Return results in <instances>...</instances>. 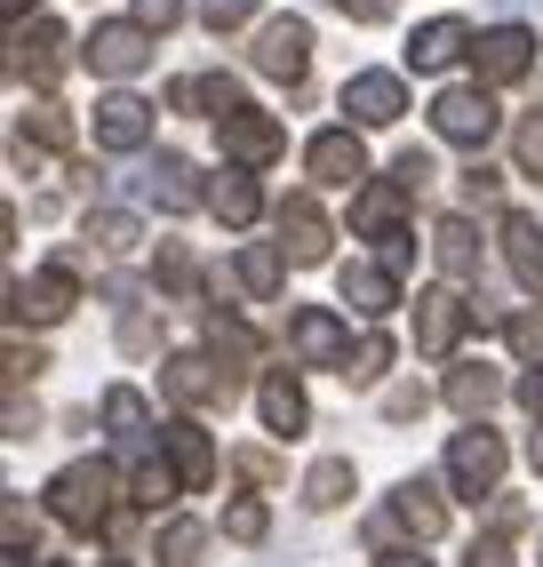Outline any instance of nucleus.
I'll list each match as a JSON object with an SVG mask.
<instances>
[{"label":"nucleus","instance_id":"a19ab883","mask_svg":"<svg viewBox=\"0 0 543 567\" xmlns=\"http://www.w3.org/2000/svg\"><path fill=\"white\" fill-rule=\"evenodd\" d=\"M336 17H352V24H392L400 17V0H328Z\"/></svg>","mask_w":543,"mask_h":567},{"label":"nucleus","instance_id":"58836bf2","mask_svg":"<svg viewBox=\"0 0 543 567\" xmlns=\"http://www.w3.org/2000/svg\"><path fill=\"white\" fill-rule=\"evenodd\" d=\"M208 336H216V352H232V360H248V352H256V328H248V320H224V312H216Z\"/></svg>","mask_w":543,"mask_h":567},{"label":"nucleus","instance_id":"8fccbe9b","mask_svg":"<svg viewBox=\"0 0 543 567\" xmlns=\"http://www.w3.org/2000/svg\"><path fill=\"white\" fill-rule=\"evenodd\" d=\"M240 472H248V480H280V464H272L264 447H248V456H240Z\"/></svg>","mask_w":543,"mask_h":567},{"label":"nucleus","instance_id":"7ed1b4c3","mask_svg":"<svg viewBox=\"0 0 543 567\" xmlns=\"http://www.w3.org/2000/svg\"><path fill=\"white\" fill-rule=\"evenodd\" d=\"M304 168H313V184H328V193H368V144H360V128L344 121V128H320L313 144H304Z\"/></svg>","mask_w":543,"mask_h":567},{"label":"nucleus","instance_id":"09e8293b","mask_svg":"<svg viewBox=\"0 0 543 567\" xmlns=\"http://www.w3.org/2000/svg\"><path fill=\"white\" fill-rule=\"evenodd\" d=\"M121 352H152V320H129L121 328Z\"/></svg>","mask_w":543,"mask_h":567},{"label":"nucleus","instance_id":"423d86ee","mask_svg":"<svg viewBox=\"0 0 543 567\" xmlns=\"http://www.w3.org/2000/svg\"><path fill=\"white\" fill-rule=\"evenodd\" d=\"M495 121H503V112H495V96H488L480 81H463V89H440V96H432V128H440L448 144H463V153H480V144L495 136Z\"/></svg>","mask_w":543,"mask_h":567},{"label":"nucleus","instance_id":"b1692460","mask_svg":"<svg viewBox=\"0 0 543 567\" xmlns=\"http://www.w3.org/2000/svg\"><path fill=\"white\" fill-rule=\"evenodd\" d=\"M64 144H72V121H64V104H24L17 112V161L32 153V161H49V153H64Z\"/></svg>","mask_w":543,"mask_h":567},{"label":"nucleus","instance_id":"5701e85b","mask_svg":"<svg viewBox=\"0 0 543 567\" xmlns=\"http://www.w3.org/2000/svg\"><path fill=\"white\" fill-rule=\"evenodd\" d=\"M472 49H480V41H472L455 17H432V24L408 32V72H448L455 56H472Z\"/></svg>","mask_w":543,"mask_h":567},{"label":"nucleus","instance_id":"9d476101","mask_svg":"<svg viewBox=\"0 0 543 567\" xmlns=\"http://www.w3.org/2000/svg\"><path fill=\"white\" fill-rule=\"evenodd\" d=\"M161 392L176 408H232V368H216L208 352H176L161 368Z\"/></svg>","mask_w":543,"mask_h":567},{"label":"nucleus","instance_id":"20e7f679","mask_svg":"<svg viewBox=\"0 0 543 567\" xmlns=\"http://www.w3.org/2000/svg\"><path fill=\"white\" fill-rule=\"evenodd\" d=\"M448 487H455L463 504H480V496H495V487H503V440H495L488 424H472V432L448 440Z\"/></svg>","mask_w":543,"mask_h":567},{"label":"nucleus","instance_id":"1a4fd4ad","mask_svg":"<svg viewBox=\"0 0 543 567\" xmlns=\"http://www.w3.org/2000/svg\"><path fill=\"white\" fill-rule=\"evenodd\" d=\"M216 144H224L232 168H272V161L288 153V128L272 121V112L248 104V112H232V121H216Z\"/></svg>","mask_w":543,"mask_h":567},{"label":"nucleus","instance_id":"a18cd8bd","mask_svg":"<svg viewBox=\"0 0 543 567\" xmlns=\"http://www.w3.org/2000/svg\"><path fill=\"white\" fill-rule=\"evenodd\" d=\"M176 17H184V0H136V24L144 32H168Z\"/></svg>","mask_w":543,"mask_h":567},{"label":"nucleus","instance_id":"412c9836","mask_svg":"<svg viewBox=\"0 0 543 567\" xmlns=\"http://www.w3.org/2000/svg\"><path fill=\"white\" fill-rule=\"evenodd\" d=\"M383 519H392L400 536L432 544L440 527H448V504H440V487H432V480H400V487H392V512H383Z\"/></svg>","mask_w":543,"mask_h":567},{"label":"nucleus","instance_id":"cd10ccee","mask_svg":"<svg viewBox=\"0 0 543 567\" xmlns=\"http://www.w3.org/2000/svg\"><path fill=\"white\" fill-rule=\"evenodd\" d=\"M495 400H503V375H495V368H455V375H448V408L472 415V424H480Z\"/></svg>","mask_w":543,"mask_h":567},{"label":"nucleus","instance_id":"6e6552de","mask_svg":"<svg viewBox=\"0 0 543 567\" xmlns=\"http://www.w3.org/2000/svg\"><path fill=\"white\" fill-rule=\"evenodd\" d=\"M256 72L296 89L304 72H313V24H304V17H264V32H256Z\"/></svg>","mask_w":543,"mask_h":567},{"label":"nucleus","instance_id":"7c9ffc66","mask_svg":"<svg viewBox=\"0 0 543 567\" xmlns=\"http://www.w3.org/2000/svg\"><path fill=\"white\" fill-rule=\"evenodd\" d=\"M89 240H96L104 256H129V248L144 240V224H136L129 208H89Z\"/></svg>","mask_w":543,"mask_h":567},{"label":"nucleus","instance_id":"603ef678","mask_svg":"<svg viewBox=\"0 0 543 567\" xmlns=\"http://www.w3.org/2000/svg\"><path fill=\"white\" fill-rule=\"evenodd\" d=\"M527 464H535V472H543V424H535V432H527Z\"/></svg>","mask_w":543,"mask_h":567},{"label":"nucleus","instance_id":"f704fd0d","mask_svg":"<svg viewBox=\"0 0 543 567\" xmlns=\"http://www.w3.org/2000/svg\"><path fill=\"white\" fill-rule=\"evenodd\" d=\"M104 424L121 432V440H144V432H152V408H144V392L112 384V392H104Z\"/></svg>","mask_w":543,"mask_h":567},{"label":"nucleus","instance_id":"39448f33","mask_svg":"<svg viewBox=\"0 0 543 567\" xmlns=\"http://www.w3.org/2000/svg\"><path fill=\"white\" fill-rule=\"evenodd\" d=\"M81 64L104 72V81H129V72L152 64V32H144L136 17H96V32L81 41Z\"/></svg>","mask_w":543,"mask_h":567},{"label":"nucleus","instance_id":"aec40b11","mask_svg":"<svg viewBox=\"0 0 543 567\" xmlns=\"http://www.w3.org/2000/svg\"><path fill=\"white\" fill-rule=\"evenodd\" d=\"M495 240H503V264H512V280L527 288V296H543V224L527 216V208H512L495 224Z\"/></svg>","mask_w":543,"mask_h":567},{"label":"nucleus","instance_id":"f03ea898","mask_svg":"<svg viewBox=\"0 0 543 567\" xmlns=\"http://www.w3.org/2000/svg\"><path fill=\"white\" fill-rule=\"evenodd\" d=\"M472 320H480V305H463V288H416V352L423 360H448L463 336H472Z\"/></svg>","mask_w":543,"mask_h":567},{"label":"nucleus","instance_id":"393cba45","mask_svg":"<svg viewBox=\"0 0 543 567\" xmlns=\"http://www.w3.org/2000/svg\"><path fill=\"white\" fill-rule=\"evenodd\" d=\"M432 264L448 272V288L472 280V272H480V233H472L463 216H440V224H432Z\"/></svg>","mask_w":543,"mask_h":567},{"label":"nucleus","instance_id":"2eb2a0df","mask_svg":"<svg viewBox=\"0 0 543 567\" xmlns=\"http://www.w3.org/2000/svg\"><path fill=\"white\" fill-rule=\"evenodd\" d=\"M344 112H352V128H392L408 112L400 72H352V81H344Z\"/></svg>","mask_w":543,"mask_h":567},{"label":"nucleus","instance_id":"2f4dec72","mask_svg":"<svg viewBox=\"0 0 543 567\" xmlns=\"http://www.w3.org/2000/svg\"><path fill=\"white\" fill-rule=\"evenodd\" d=\"M168 496H184V480H176V464H152V456H144V464L129 472V504H144V512H161Z\"/></svg>","mask_w":543,"mask_h":567},{"label":"nucleus","instance_id":"dca6fc26","mask_svg":"<svg viewBox=\"0 0 543 567\" xmlns=\"http://www.w3.org/2000/svg\"><path fill=\"white\" fill-rule=\"evenodd\" d=\"M161 447H168V464H176V480H184V496H201V487L216 480V440L192 424V415H168V424H161Z\"/></svg>","mask_w":543,"mask_h":567},{"label":"nucleus","instance_id":"ddd939ff","mask_svg":"<svg viewBox=\"0 0 543 567\" xmlns=\"http://www.w3.org/2000/svg\"><path fill=\"white\" fill-rule=\"evenodd\" d=\"M328 216H320V200L313 193H288L280 200V240H272V248H280L288 264H328Z\"/></svg>","mask_w":543,"mask_h":567},{"label":"nucleus","instance_id":"4be33fe9","mask_svg":"<svg viewBox=\"0 0 543 567\" xmlns=\"http://www.w3.org/2000/svg\"><path fill=\"white\" fill-rule=\"evenodd\" d=\"M408 200H416V193H400L392 176H376L368 193H352V224H360L368 240H383V248H392V240L408 233V224H400V216H408Z\"/></svg>","mask_w":543,"mask_h":567},{"label":"nucleus","instance_id":"a211bd4d","mask_svg":"<svg viewBox=\"0 0 543 567\" xmlns=\"http://www.w3.org/2000/svg\"><path fill=\"white\" fill-rule=\"evenodd\" d=\"M89 128H96L104 153H144V144H152V104L121 89V96H104V104H96V121H89Z\"/></svg>","mask_w":543,"mask_h":567},{"label":"nucleus","instance_id":"473e14b6","mask_svg":"<svg viewBox=\"0 0 543 567\" xmlns=\"http://www.w3.org/2000/svg\"><path fill=\"white\" fill-rule=\"evenodd\" d=\"M152 280H161L168 296H201V264H192V248L161 240V256H152Z\"/></svg>","mask_w":543,"mask_h":567},{"label":"nucleus","instance_id":"79ce46f5","mask_svg":"<svg viewBox=\"0 0 543 567\" xmlns=\"http://www.w3.org/2000/svg\"><path fill=\"white\" fill-rule=\"evenodd\" d=\"M423 408H432L423 384H392V392H383V415H392V424H408V415H423Z\"/></svg>","mask_w":543,"mask_h":567},{"label":"nucleus","instance_id":"3c124183","mask_svg":"<svg viewBox=\"0 0 543 567\" xmlns=\"http://www.w3.org/2000/svg\"><path fill=\"white\" fill-rule=\"evenodd\" d=\"M376 567H432V559H416V551H383Z\"/></svg>","mask_w":543,"mask_h":567},{"label":"nucleus","instance_id":"c756f323","mask_svg":"<svg viewBox=\"0 0 543 567\" xmlns=\"http://www.w3.org/2000/svg\"><path fill=\"white\" fill-rule=\"evenodd\" d=\"M152 200H161V208H201L208 193H201V176H192V161L161 153V168H152Z\"/></svg>","mask_w":543,"mask_h":567},{"label":"nucleus","instance_id":"6ab92c4d","mask_svg":"<svg viewBox=\"0 0 543 567\" xmlns=\"http://www.w3.org/2000/svg\"><path fill=\"white\" fill-rule=\"evenodd\" d=\"M336 288H344V305H352L360 320L400 312V272H392V264H344V272H336Z\"/></svg>","mask_w":543,"mask_h":567},{"label":"nucleus","instance_id":"864d4df0","mask_svg":"<svg viewBox=\"0 0 543 567\" xmlns=\"http://www.w3.org/2000/svg\"><path fill=\"white\" fill-rule=\"evenodd\" d=\"M24 9H32V0H0V17H9V24H24Z\"/></svg>","mask_w":543,"mask_h":567},{"label":"nucleus","instance_id":"72a5a7b5","mask_svg":"<svg viewBox=\"0 0 543 567\" xmlns=\"http://www.w3.org/2000/svg\"><path fill=\"white\" fill-rule=\"evenodd\" d=\"M280 272H288L280 248H264V240L240 248V288H248V296H280Z\"/></svg>","mask_w":543,"mask_h":567},{"label":"nucleus","instance_id":"f3484780","mask_svg":"<svg viewBox=\"0 0 543 567\" xmlns=\"http://www.w3.org/2000/svg\"><path fill=\"white\" fill-rule=\"evenodd\" d=\"M256 415H264V432H272V440L313 432V400H304V384H296L288 368H272L264 384H256Z\"/></svg>","mask_w":543,"mask_h":567},{"label":"nucleus","instance_id":"4468645a","mask_svg":"<svg viewBox=\"0 0 543 567\" xmlns=\"http://www.w3.org/2000/svg\"><path fill=\"white\" fill-rule=\"evenodd\" d=\"M9 72H17V81H32V89H49L57 72H64V24H49V17L17 24V41H9Z\"/></svg>","mask_w":543,"mask_h":567},{"label":"nucleus","instance_id":"c85d7f7f","mask_svg":"<svg viewBox=\"0 0 543 567\" xmlns=\"http://www.w3.org/2000/svg\"><path fill=\"white\" fill-rule=\"evenodd\" d=\"M201 551H208L201 519H161V536H152V559L161 567H201Z\"/></svg>","mask_w":543,"mask_h":567},{"label":"nucleus","instance_id":"f257e3e1","mask_svg":"<svg viewBox=\"0 0 543 567\" xmlns=\"http://www.w3.org/2000/svg\"><path fill=\"white\" fill-rule=\"evenodd\" d=\"M49 512L72 527V536H104L112 512H121V480H112V464H96V456L64 464V472L49 480Z\"/></svg>","mask_w":543,"mask_h":567},{"label":"nucleus","instance_id":"49530a36","mask_svg":"<svg viewBox=\"0 0 543 567\" xmlns=\"http://www.w3.org/2000/svg\"><path fill=\"white\" fill-rule=\"evenodd\" d=\"M463 193H472V200H495V193H503V176H495L488 161H472V168H463Z\"/></svg>","mask_w":543,"mask_h":567},{"label":"nucleus","instance_id":"ea45409f","mask_svg":"<svg viewBox=\"0 0 543 567\" xmlns=\"http://www.w3.org/2000/svg\"><path fill=\"white\" fill-rule=\"evenodd\" d=\"M503 336H512V352H520V360H535V368H543V312H520Z\"/></svg>","mask_w":543,"mask_h":567},{"label":"nucleus","instance_id":"5fc2aeb1","mask_svg":"<svg viewBox=\"0 0 543 567\" xmlns=\"http://www.w3.org/2000/svg\"><path fill=\"white\" fill-rule=\"evenodd\" d=\"M112 567H129V559H112Z\"/></svg>","mask_w":543,"mask_h":567},{"label":"nucleus","instance_id":"4c0bfd02","mask_svg":"<svg viewBox=\"0 0 543 567\" xmlns=\"http://www.w3.org/2000/svg\"><path fill=\"white\" fill-rule=\"evenodd\" d=\"M256 9H264V0H201V24H208V32H240Z\"/></svg>","mask_w":543,"mask_h":567},{"label":"nucleus","instance_id":"bb28decb","mask_svg":"<svg viewBox=\"0 0 543 567\" xmlns=\"http://www.w3.org/2000/svg\"><path fill=\"white\" fill-rule=\"evenodd\" d=\"M352 487H360L352 456H320L313 472H304V504H313V512H336V504H352Z\"/></svg>","mask_w":543,"mask_h":567},{"label":"nucleus","instance_id":"37998d69","mask_svg":"<svg viewBox=\"0 0 543 567\" xmlns=\"http://www.w3.org/2000/svg\"><path fill=\"white\" fill-rule=\"evenodd\" d=\"M392 184H400V193H423V184H432V153H400L392 161Z\"/></svg>","mask_w":543,"mask_h":567},{"label":"nucleus","instance_id":"a878e982","mask_svg":"<svg viewBox=\"0 0 543 567\" xmlns=\"http://www.w3.org/2000/svg\"><path fill=\"white\" fill-rule=\"evenodd\" d=\"M208 208L232 224V233H248L256 208H264V193H256V176H248V168H224V176L208 184Z\"/></svg>","mask_w":543,"mask_h":567},{"label":"nucleus","instance_id":"6e6d98bb","mask_svg":"<svg viewBox=\"0 0 543 567\" xmlns=\"http://www.w3.org/2000/svg\"><path fill=\"white\" fill-rule=\"evenodd\" d=\"M535 559H543V551H535Z\"/></svg>","mask_w":543,"mask_h":567},{"label":"nucleus","instance_id":"0eeeda50","mask_svg":"<svg viewBox=\"0 0 543 567\" xmlns=\"http://www.w3.org/2000/svg\"><path fill=\"white\" fill-rule=\"evenodd\" d=\"M72 305H81V272L72 264H41L32 280H9V320H64Z\"/></svg>","mask_w":543,"mask_h":567},{"label":"nucleus","instance_id":"de8ad7c7","mask_svg":"<svg viewBox=\"0 0 543 567\" xmlns=\"http://www.w3.org/2000/svg\"><path fill=\"white\" fill-rule=\"evenodd\" d=\"M520 408H527L535 424H543V368H527V375H520Z\"/></svg>","mask_w":543,"mask_h":567},{"label":"nucleus","instance_id":"c03bdc74","mask_svg":"<svg viewBox=\"0 0 543 567\" xmlns=\"http://www.w3.org/2000/svg\"><path fill=\"white\" fill-rule=\"evenodd\" d=\"M512 153H520V176H543V121H527L512 136Z\"/></svg>","mask_w":543,"mask_h":567},{"label":"nucleus","instance_id":"e433bc0d","mask_svg":"<svg viewBox=\"0 0 543 567\" xmlns=\"http://www.w3.org/2000/svg\"><path fill=\"white\" fill-rule=\"evenodd\" d=\"M264 527H272V512H264L256 496H240V504L224 512V536H232V544H264Z\"/></svg>","mask_w":543,"mask_h":567},{"label":"nucleus","instance_id":"f8f14e48","mask_svg":"<svg viewBox=\"0 0 543 567\" xmlns=\"http://www.w3.org/2000/svg\"><path fill=\"white\" fill-rule=\"evenodd\" d=\"M288 352H296L304 368H336V375H344V360H352V336H344V320H336L328 305H304V312L288 320Z\"/></svg>","mask_w":543,"mask_h":567},{"label":"nucleus","instance_id":"9b49d317","mask_svg":"<svg viewBox=\"0 0 543 567\" xmlns=\"http://www.w3.org/2000/svg\"><path fill=\"white\" fill-rule=\"evenodd\" d=\"M472 72H480V89L527 81V72H535V32H527V24H495V32H480V49H472Z\"/></svg>","mask_w":543,"mask_h":567},{"label":"nucleus","instance_id":"c9c22d12","mask_svg":"<svg viewBox=\"0 0 543 567\" xmlns=\"http://www.w3.org/2000/svg\"><path fill=\"white\" fill-rule=\"evenodd\" d=\"M383 368H392V336H360L344 360V384H383Z\"/></svg>","mask_w":543,"mask_h":567}]
</instances>
